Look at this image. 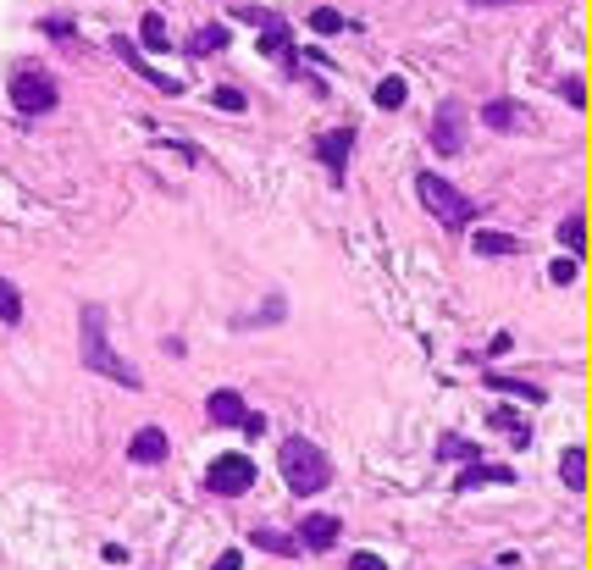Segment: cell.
Instances as JSON below:
<instances>
[{
  "mask_svg": "<svg viewBox=\"0 0 592 570\" xmlns=\"http://www.w3.org/2000/svg\"><path fill=\"white\" fill-rule=\"evenodd\" d=\"M78 360L89 371H100V377H111V382H122V388H144V377L128 366V360L111 349V338H106V310L100 305H83V321H78Z\"/></svg>",
  "mask_w": 592,
  "mask_h": 570,
  "instance_id": "cell-1",
  "label": "cell"
},
{
  "mask_svg": "<svg viewBox=\"0 0 592 570\" xmlns=\"http://www.w3.org/2000/svg\"><path fill=\"white\" fill-rule=\"evenodd\" d=\"M277 471H283V482H288L294 499H316L321 487L332 482V460L310 438H288L283 454H277Z\"/></svg>",
  "mask_w": 592,
  "mask_h": 570,
  "instance_id": "cell-2",
  "label": "cell"
},
{
  "mask_svg": "<svg viewBox=\"0 0 592 570\" xmlns=\"http://www.w3.org/2000/svg\"><path fill=\"white\" fill-rule=\"evenodd\" d=\"M415 194H421V205H427L443 227H454V233H465V222L476 216V205L465 200V189H454V183L438 178V172H421V178H415Z\"/></svg>",
  "mask_w": 592,
  "mask_h": 570,
  "instance_id": "cell-3",
  "label": "cell"
},
{
  "mask_svg": "<svg viewBox=\"0 0 592 570\" xmlns=\"http://www.w3.org/2000/svg\"><path fill=\"white\" fill-rule=\"evenodd\" d=\"M56 100H61V89L39 61H23V67L12 72V106L23 111V117H45V111H56Z\"/></svg>",
  "mask_w": 592,
  "mask_h": 570,
  "instance_id": "cell-4",
  "label": "cell"
},
{
  "mask_svg": "<svg viewBox=\"0 0 592 570\" xmlns=\"http://www.w3.org/2000/svg\"><path fill=\"white\" fill-rule=\"evenodd\" d=\"M249 487H255V460L249 454H216L205 465V493H216V499H244Z\"/></svg>",
  "mask_w": 592,
  "mask_h": 570,
  "instance_id": "cell-5",
  "label": "cell"
},
{
  "mask_svg": "<svg viewBox=\"0 0 592 570\" xmlns=\"http://www.w3.org/2000/svg\"><path fill=\"white\" fill-rule=\"evenodd\" d=\"M432 150L438 155H460L465 150V106L460 100H443L438 117H432Z\"/></svg>",
  "mask_w": 592,
  "mask_h": 570,
  "instance_id": "cell-6",
  "label": "cell"
},
{
  "mask_svg": "<svg viewBox=\"0 0 592 570\" xmlns=\"http://www.w3.org/2000/svg\"><path fill=\"white\" fill-rule=\"evenodd\" d=\"M338 537H344V521H338V515H305V521H299V532H294V543L299 548H332L338 543Z\"/></svg>",
  "mask_w": 592,
  "mask_h": 570,
  "instance_id": "cell-7",
  "label": "cell"
},
{
  "mask_svg": "<svg viewBox=\"0 0 592 570\" xmlns=\"http://www.w3.org/2000/svg\"><path fill=\"white\" fill-rule=\"evenodd\" d=\"M205 410H211L216 427H244V416H249L244 393H233V388H216L211 399H205Z\"/></svg>",
  "mask_w": 592,
  "mask_h": 570,
  "instance_id": "cell-8",
  "label": "cell"
},
{
  "mask_svg": "<svg viewBox=\"0 0 592 570\" xmlns=\"http://www.w3.org/2000/svg\"><path fill=\"white\" fill-rule=\"evenodd\" d=\"M111 50H117V56H122V61H128V67H133V72H139V78H150V84H155V89H161V95H183V84H178V78H166V72H155V67H150V61H144V56H139V50H133V45H128V39H111Z\"/></svg>",
  "mask_w": 592,
  "mask_h": 570,
  "instance_id": "cell-9",
  "label": "cell"
},
{
  "mask_svg": "<svg viewBox=\"0 0 592 570\" xmlns=\"http://www.w3.org/2000/svg\"><path fill=\"white\" fill-rule=\"evenodd\" d=\"M166 449H172V443H166L161 427H139V432H133V443H128V460L133 465H161Z\"/></svg>",
  "mask_w": 592,
  "mask_h": 570,
  "instance_id": "cell-10",
  "label": "cell"
},
{
  "mask_svg": "<svg viewBox=\"0 0 592 570\" xmlns=\"http://www.w3.org/2000/svg\"><path fill=\"white\" fill-rule=\"evenodd\" d=\"M476 487H515V471L510 465H465L460 493H476Z\"/></svg>",
  "mask_w": 592,
  "mask_h": 570,
  "instance_id": "cell-11",
  "label": "cell"
},
{
  "mask_svg": "<svg viewBox=\"0 0 592 570\" xmlns=\"http://www.w3.org/2000/svg\"><path fill=\"white\" fill-rule=\"evenodd\" d=\"M349 144H355V133H349V128L327 133V139L316 144V155H321V161L332 167V178H338V183H344V167H349Z\"/></svg>",
  "mask_w": 592,
  "mask_h": 570,
  "instance_id": "cell-12",
  "label": "cell"
},
{
  "mask_svg": "<svg viewBox=\"0 0 592 570\" xmlns=\"http://www.w3.org/2000/svg\"><path fill=\"white\" fill-rule=\"evenodd\" d=\"M482 122H487V128H498V133H504V128H526V111L515 106V100H487Z\"/></svg>",
  "mask_w": 592,
  "mask_h": 570,
  "instance_id": "cell-13",
  "label": "cell"
},
{
  "mask_svg": "<svg viewBox=\"0 0 592 570\" xmlns=\"http://www.w3.org/2000/svg\"><path fill=\"white\" fill-rule=\"evenodd\" d=\"M438 454H443V460H454V465H482V449H476L471 438H460V432H443Z\"/></svg>",
  "mask_w": 592,
  "mask_h": 570,
  "instance_id": "cell-14",
  "label": "cell"
},
{
  "mask_svg": "<svg viewBox=\"0 0 592 570\" xmlns=\"http://www.w3.org/2000/svg\"><path fill=\"white\" fill-rule=\"evenodd\" d=\"M487 388L493 393H510V399H543V388H537V382H521V377H504V371H487Z\"/></svg>",
  "mask_w": 592,
  "mask_h": 570,
  "instance_id": "cell-15",
  "label": "cell"
},
{
  "mask_svg": "<svg viewBox=\"0 0 592 570\" xmlns=\"http://www.w3.org/2000/svg\"><path fill=\"white\" fill-rule=\"evenodd\" d=\"M211 50H227V28L222 23L194 28V39H189V56H211Z\"/></svg>",
  "mask_w": 592,
  "mask_h": 570,
  "instance_id": "cell-16",
  "label": "cell"
},
{
  "mask_svg": "<svg viewBox=\"0 0 592 570\" xmlns=\"http://www.w3.org/2000/svg\"><path fill=\"white\" fill-rule=\"evenodd\" d=\"M471 244H476V255H515V250H521V244H515L510 233H493V227L471 233Z\"/></svg>",
  "mask_w": 592,
  "mask_h": 570,
  "instance_id": "cell-17",
  "label": "cell"
},
{
  "mask_svg": "<svg viewBox=\"0 0 592 570\" xmlns=\"http://www.w3.org/2000/svg\"><path fill=\"white\" fill-rule=\"evenodd\" d=\"M283 50L294 56V45H288V23H283V17H272V23L261 28V56H283Z\"/></svg>",
  "mask_w": 592,
  "mask_h": 570,
  "instance_id": "cell-18",
  "label": "cell"
},
{
  "mask_svg": "<svg viewBox=\"0 0 592 570\" xmlns=\"http://www.w3.org/2000/svg\"><path fill=\"white\" fill-rule=\"evenodd\" d=\"M0 321H6V327H23V294L12 288V277H0Z\"/></svg>",
  "mask_w": 592,
  "mask_h": 570,
  "instance_id": "cell-19",
  "label": "cell"
},
{
  "mask_svg": "<svg viewBox=\"0 0 592 570\" xmlns=\"http://www.w3.org/2000/svg\"><path fill=\"white\" fill-rule=\"evenodd\" d=\"M559 482H565V487L587 482V449H565V460H559Z\"/></svg>",
  "mask_w": 592,
  "mask_h": 570,
  "instance_id": "cell-20",
  "label": "cell"
},
{
  "mask_svg": "<svg viewBox=\"0 0 592 570\" xmlns=\"http://www.w3.org/2000/svg\"><path fill=\"white\" fill-rule=\"evenodd\" d=\"M255 548H266V554H299V543L294 537H283V532H272V526H261V532L249 537Z\"/></svg>",
  "mask_w": 592,
  "mask_h": 570,
  "instance_id": "cell-21",
  "label": "cell"
},
{
  "mask_svg": "<svg viewBox=\"0 0 592 570\" xmlns=\"http://www.w3.org/2000/svg\"><path fill=\"white\" fill-rule=\"evenodd\" d=\"M404 95H410V89H404V78H382V84H377V106L382 111H399Z\"/></svg>",
  "mask_w": 592,
  "mask_h": 570,
  "instance_id": "cell-22",
  "label": "cell"
},
{
  "mask_svg": "<svg viewBox=\"0 0 592 570\" xmlns=\"http://www.w3.org/2000/svg\"><path fill=\"white\" fill-rule=\"evenodd\" d=\"M139 39L150 50H166V23H161V12H144V23H139Z\"/></svg>",
  "mask_w": 592,
  "mask_h": 570,
  "instance_id": "cell-23",
  "label": "cell"
},
{
  "mask_svg": "<svg viewBox=\"0 0 592 570\" xmlns=\"http://www.w3.org/2000/svg\"><path fill=\"white\" fill-rule=\"evenodd\" d=\"M487 421H493L498 432H510L515 443H526V438H532V432H526V421H521V416H510V410H493V416H487Z\"/></svg>",
  "mask_w": 592,
  "mask_h": 570,
  "instance_id": "cell-24",
  "label": "cell"
},
{
  "mask_svg": "<svg viewBox=\"0 0 592 570\" xmlns=\"http://www.w3.org/2000/svg\"><path fill=\"white\" fill-rule=\"evenodd\" d=\"M211 106H216V111H244L249 95H244V89H233V84H222V89L211 95Z\"/></svg>",
  "mask_w": 592,
  "mask_h": 570,
  "instance_id": "cell-25",
  "label": "cell"
},
{
  "mask_svg": "<svg viewBox=\"0 0 592 570\" xmlns=\"http://www.w3.org/2000/svg\"><path fill=\"white\" fill-rule=\"evenodd\" d=\"M581 238H587V233H581V216H565V222H559V244L576 255V250H581Z\"/></svg>",
  "mask_w": 592,
  "mask_h": 570,
  "instance_id": "cell-26",
  "label": "cell"
},
{
  "mask_svg": "<svg viewBox=\"0 0 592 570\" xmlns=\"http://www.w3.org/2000/svg\"><path fill=\"white\" fill-rule=\"evenodd\" d=\"M310 28H316V34H338V28H344V17L332 12V6H321V12H310Z\"/></svg>",
  "mask_w": 592,
  "mask_h": 570,
  "instance_id": "cell-27",
  "label": "cell"
},
{
  "mask_svg": "<svg viewBox=\"0 0 592 570\" xmlns=\"http://www.w3.org/2000/svg\"><path fill=\"white\" fill-rule=\"evenodd\" d=\"M548 277H554V288H570V283H576V261H554V266H548Z\"/></svg>",
  "mask_w": 592,
  "mask_h": 570,
  "instance_id": "cell-28",
  "label": "cell"
},
{
  "mask_svg": "<svg viewBox=\"0 0 592 570\" xmlns=\"http://www.w3.org/2000/svg\"><path fill=\"white\" fill-rule=\"evenodd\" d=\"M211 570H244V554H238V548H227V554L211 559Z\"/></svg>",
  "mask_w": 592,
  "mask_h": 570,
  "instance_id": "cell-29",
  "label": "cell"
},
{
  "mask_svg": "<svg viewBox=\"0 0 592 570\" xmlns=\"http://www.w3.org/2000/svg\"><path fill=\"white\" fill-rule=\"evenodd\" d=\"M349 570H388L382 554H349Z\"/></svg>",
  "mask_w": 592,
  "mask_h": 570,
  "instance_id": "cell-30",
  "label": "cell"
},
{
  "mask_svg": "<svg viewBox=\"0 0 592 570\" xmlns=\"http://www.w3.org/2000/svg\"><path fill=\"white\" fill-rule=\"evenodd\" d=\"M45 34H56V39H72V23H67V17H45Z\"/></svg>",
  "mask_w": 592,
  "mask_h": 570,
  "instance_id": "cell-31",
  "label": "cell"
},
{
  "mask_svg": "<svg viewBox=\"0 0 592 570\" xmlns=\"http://www.w3.org/2000/svg\"><path fill=\"white\" fill-rule=\"evenodd\" d=\"M565 100L570 106H587V100H581V78H565Z\"/></svg>",
  "mask_w": 592,
  "mask_h": 570,
  "instance_id": "cell-32",
  "label": "cell"
},
{
  "mask_svg": "<svg viewBox=\"0 0 592 570\" xmlns=\"http://www.w3.org/2000/svg\"><path fill=\"white\" fill-rule=\"evenodd\" d=\"M465 6H526V0H465Z\"/></svg>",
  "mask_w": 592,
  "mask_h": 570,
  "instance_id": "cell-33",
  "label": "cell"
}]
</instances>
